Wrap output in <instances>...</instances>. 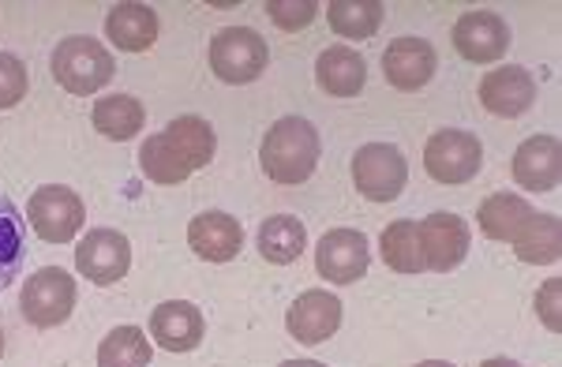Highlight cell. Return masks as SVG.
<instances>
[{"label": "cell", "instance_id": "cell-20", "mask_svg": "<svg viewBox=\"0 0 562 367\" xmlns=\"http://www.w3.org/2000/svg\"><path fill=\"white\" fill-rule=\"evenodd\" d=\"M532 214L537 210L529 207V199L510 195V192H498V195H487V199L480 203L476 218H480V232H484L487 240H503V244H510Z\"/></svg>", "mask_w": 562, "mask_h": 367}, {"label": "cell", "instance_id": "cell-13", "mask_svg": "<svg viewBox=\"0 0 562 367\" xmlns=\"http://www.w3.org/2000/svg\"><path fill=\"white\" fill-rule=\"evenodd\" d=\"M285 326L296 342L319 345L341 326V300L330 297L326 289H307L293 300V308H289V316H285Z\"/></svg>", "mask_w": 562, "mask_h": 367}, {"label": "cell", "instance_id": "cell-27", "mask_svg": "<svg viewBox=\"0 0 562 367\" xmlns=\"http://www.w3.org/2000/svg\"><path fill=\"white\" fill-rule=\"evenodd\" d=\"M98 367H150V337L139 326L109 330L98 345Z\"/></svg>", "mask_w": 562, "mask_h": 367}, {"label": "cell", "instance_id": "cell-23", "mask_svg": "<svg viewBox=\"0 0 562 367\" xmlns=\"http://www.w3.org/2000/svg\"><path fill=\"white\" fill-rule=\"evenodd\" d=\"M90 121H94V128L102 131L105 139H135L143 128V121H147V113H143L139 98L132 94H109V98H98L94 102V113H90Z\"/></svg>", "mask_w": 562, "mask_h": 367}, {"label": "cell", "instance_id": "cell-26", "mask_svg": "<svg viewBox=\"0 0 562 367\" xmlns=\"http://www.w3.org/2000/svg\"><path fill=\"white\" fill-rule=\"evenodd\" d=\"M379 248H383V263L390 271H397V274L428 271V266H424V252H420V229H416V221L409 218L386 226L383 237H379Z\"/></svg>", "mask_w": 562, "mask_h": 367}, {"label": "cell", "instance_id": "cell-29", "mask_svg": "<svg viewBox=\"0 0 562 367\" xmlns=\"http://www.w3.org/2000/svg\"><path fill=\"white\" fill-rule=\"evenodd\" d=\"M166 131H169V139L180 147V154L188 158V165L192 169L211 165L217 139H214V128L203 121V116H177V121L166 124Z\"/></svg>", "mask_w": 562, "mask_h": 367}, {"label": "cell", "instance_id": "cell-30", "mask_svg": "<svg viewBox=\"0 0 562 367\" xmlns=\"http://www.w3.org/2000/svg\"><path fill=\"white\" fill-rule=\"evenodd\" d=\"M26 87H31V79H26L23 60L15 53H0V110L20 105L26 98Z\"/></svg>", "mask_w": 562, "mask_h": 367}, {"label": "cell", "instance_id": "cell-5", "mask_svg": "<svg viewBox=\"0 0 562 367\" xmlns=\"http://www.w3.org/2000/svg\"><path fill=\"white\" fill-rule=\"evenodd\" d=\"M484 165V147L473 131L442 128L424 147V169L439 184H469Z\"/></svg>", "mask_w": 562, "mask_h": 367}, {"label": "cell", "instance_id": "cell-1", "mask_svg": "<svg viewBox=\"0 0 562 367\" xmlns=\"http://www.w3.org/2000/svg\"><path fill=\"white\" fill-rule=\"evenodd\" d=\"M319 131L304 116H281L262 136L259 161L274 184H304L319 165Z\"/></svg>", "mask_w": 562, "mask_h": 367}, {"label": "cell", "instance_id": "cell-36", "mask_svg": "<svg viewBox=\"0 0 562 367\" xmlns=\"http://www.w3.org/2000/svg\"><path fill=\"white\" fill-rule=\"evenodd\" d=\"M0 356H4V330H0Z\"/></svg>", "mask_w": 562, "mask_h": 367}, {"label": "cell", "instance_id": "cell-22", "mask_svg": "<svg viewBox=\"0 0 562 367\" xmlns=\"http://www.w3.org/2000/svg\"><path fill=\"white\" fill-rule=\"evenodd\" d=\"M304 248H307V229L293 214H274V218H267L259 226V252L267 263L289 266L301 259Z\"/></svg>", "mask_w": 562, "mask_h": 367}, {"label": "cell", "instance_id": "cell-16", "mask_svg": "<svg viewBox=\"0 0 562 367\" xmlns=\"http://www.w3.org/2000/svg\"><path fill=\"white\" fill-rule=\"evenodd\" d=\"M150 337L169 353H192L203 342V316L188 300H166L150 311Z\"/></svg>", "mask_w": 562, "mask_h": 367}, {"label": "cell", "instance_id": "cell-9", "mask_svg": "<svg viewBox=\"0 0 562 367\" xmlns=\"http://www.w3.org/2000/svg\"><path fill=\"white\" fill-rule=\"evenodd\" d=\"M76 266H79V274L90 277L94 285L121 282L132 266L128 237L116 229H90L76 248Z\"/></svg>", "mask_w": 562, "mask_h": 367}, {"label": "cell", "instance_id": "cell-28", "mask_svg": "<svg viewBox=\"0 0 562 367\" xmlns=\"http://www.w3.org/2000/svg\"><path fill=\"white\" fill-rule=\"evenodd\" d=\"M326 20L341 38H371L383 23V4L379 0H334L326 8Z\"/></svg>", "mask_w": 562, "mask_h": 367}, {"label": "cell", "instance_id": "cell-14", "mask_svg": "<svg viewBox=\"0 0 562 367\" xmlns=\"http://www.w3.org/2000/svg\"><path fill=\"white\" fill-rule=\"evenodd\" d=\"M383 76L397 91H420L435 76V49L428 38H394L383 53Z\"/></svg>", "mask_w": 562, "mask_h": 367}, {"label": "cell", "instance_id": "cell-25", "mask_svg": "<svg viewBox=\"0 0 562 367\" xmlns=\"http://www.w3.org/2000/svg\"><path fill=\"white\" fill-rule=\"evenodd\" d=\"M26 263V226L8 195H0V293L20 277Z\"/></svg>", "mask_w": 562, "mask_h": 367}, {"label": "cell", "instance_id": "cell-7", "mask_svg": "<svg viewBox=\"0 0 562 367\" xmlns=\"http://www.w3.org/2000/svg\"><path fill=\"white\" fill-rule=\"evenodd\" d=\"M87 221L83 199L65 184H45L31 195V226L45 244H68Z\"/></svg>", "mask_w": 562, "mask_h": 367}, {"label": "cell", "instance_id": "cell-34", "mask_svg": "<svg viewBox=\"0 0 562 367\" xmlns=\"http://www.w3.org/2000/svg\"><path fill=\"white\" fill-rule=\"evenodd\" d=\"M281 367H326V364H319V360H285Z\"/></svg>", "mask_w": 562, "mask_h": 367}, {"label": "cell", "instance_id": "cell-3", "mask_svg": "<svg viewBox=\"0 0 562 367\" xmlns=\"http://www.w3.org/2000/svg\"><path fill=\"white\" fill-rule=\"evenodd\" d=\"M267 42L251 26H225L217 38H211V71L229 87L256 83L262 68H267Z\"/></svg>", "mask_w": 562, "mask_h": 367}, {"label": "cell", "instance_id": "cell-21", "mask_svg": "<svg viewBox=\"0 0 562 367\" xmlns=\"http://www.w3.org/2000/svg\"><path fill=\"white\" fill-rule=\"evenodd\" d=\"M510 244H514V252H518L521 263H529V266L559 263V255H562L559 218H555V214H532V218L525 221V229L510 240Z\"/></svg>", "mask_w": 562, "mask_h": 367}, {"label": "cell", "instance_id": "cell-8", "mask_svg": "<svg viewBox=\"0 0 562 367\" xmlns=\"http://www.w3.org/2000/svg\"><path fill=\"white\" fill-rule=\"evenodd\" d=\"M420 229V252L424 266L435 274H450L454 266H461V259L469 255V226L465 218L450 210H435L431 218L416 221Z\"/></svg>", "mask_w": 562, "mask_h": 367}, {"label": "cell", "instance_id": "cell-24", "mask_svg": "<svg viewBox=\"0 0 562 367\" xmlns=\"http://www.w3.org/2000/svg\"><path fill=\"white\" fill-rule=\"evenodd\" d=\"M139 169H143V176L154 184H180L195 173V169L188 165V158L180 154L177 142L169 139V131H158V136H150L147 142H143Z\"/></svg>", "mask_w": 562, "mask_h": 367}, {"label": "cell", "instance_id": "cell-33", "mask_svg": "<svg viewBox=\"0 0 562 367\" xmlns=\"http://www.w3.org/2000/svg\"><path fill=\"white\" fill-rule=\"evenodd\" d=\"M480 367H521V364H514V360H506V356H495V360H484Z\"/></svg>", "mask_w": 562, "mask_h": 367}, {"label": "cell", "instance_id": "cell-35", "mask_svg": "<svg viewBox=\"0 0 562 367\" xmlns=\"http://www.w3.org/2000/svg\"><path fill=\"white\" fill-rule=\"evenodd\" d=\"M416 367H454V364H447V360H424V364H416Z\"/></svg>", "mask_w": 562, "mask_h": 367}, {"label": "cell", "instance_id": "cell-32", "mask_svg": "<svg viewBox=\"0 0 562 367\" xmlns=\"http://www.w3.org/2000/svg\"><path fill=\"white\" fill-rule=\"evenodd\" d=\"M537 311H540L543 326L559 330V282H555V277H551V282L543 285V293L537 297Z\"/></svg>", "mask_w": 562, "mask_h": 367}, {"label": "cell", "instance_id": "cell-6", "mask_svg": "<svg viewBox=\"0 0 562 367\" xmlns=\"http://www.w3.org/2000/svg\"><path fill=\"white\" fill-rule=\"evenodd\" d=\"M409 181V165H405L402 150L390 142H368L352 154V184L371 203H394Z\"/></svg>", "mask_w": 562, "mask_h": 367}, {"label": "cell", "instance_id": "cell-10", "mask_svg": "<svg viewBox=\"0 0 562 367\" xmlns=\"http://www.w3.org/2000/svg\"><path fill=\"white\" fill-rule=\"evenodd\" d=\"M368 240L357 229H330L315 248V266L326 282L334 285H352L368 274Z\"/></svg>", "mask_w": 562, "mask_h": 367}, {"label": "cell", "instance_id": "cell-18", "mask_svg": "<svg viewBox=\"0 0 562 367\" xmlns=\"http://www.w3.org/2000/svg\"><path fill=\"white\" fill-rule=\"evenodd\" d=\"M315 83L323 87L330 98H352L360 94V87L368 83V65L357 49L349 46H330L315 60Z\"/></svg>", "mask_w": 562, "mask_h": 367}, {"label": "cell", "instance_id": "cell-31", "mask_svg": "<svg viewBox=\"0 0 562 367\" xmlns=\"http://www.w3.org/2000/svg\"><path fill=\"white\" fill-rule=\"evenodd\" d=\"M315 12H319L315 0H270L267 4V15L281 26V31H301V26L315 20Z\"/></svg>", "mask_w": 562, "mask_h": 367}, {"label": "cell", "instance_id": "cell-12", "mask_svg": "<svg viewBox=\"0 0 562 367\" xmlns=\"http://www.w3.org/2000/svg\"><path fill=\"white\" fill-rule=\"evenodd\" d=\"M454 49L473 65H492L510 49V26L495 12H465L454 26Z\"/></svg>", "mask_w": 562, "mask_h": 367}, {"label": "cell", "instance_id": "cell-11", "mask_svg": "<svg viewBox=\"0 0 562 367\" xmlns=\"http://www.w3.org/2000/svg\"><path fill=\"white\" fill-rule=\"evenodd\" d=\"M532 102H537V79L529 76V68L506 65V68H492L480 79V105L487 113L514 121V116L529 113Z\"/></svg>", "mask_w": 562, "mask_h": 367}, {"label": "cell", "instance_id": "cell-4", "mask_svg": "<svg viewBox=\"0 0 562 367\" xmlns=\"http://www.w3.org/2000/svg\"><path fill=\"white\" fill-rule=\"evenodd\" d=\"M20 308L31 326H60V322H68L71 308H76V277L60 271V266H42V271H34L23 282Z\"/></svg>", "mask_w": 562, "mask_h": 367}, {"label": "cell", "instance_id": "cell-17", "mask_svg": "<svg viewBox=\"0 0 562 367\" xmlns=\"http://www.w3.org/2000/svg\"><path fill=\"white\" fill-rule=\"evenodd\" d=\"M562 173V147L555 136H532L525 139L514 154V181L529 192H551Z\"/></svg>", "mask_w": 562, "mask_h": 367}, {"label": "cell", "instance_id": "cell-2", "mask_svg": "<svg viewBox=\"0 0 562 367\" xmlns=\"http://www.w3.org/2000/svg\"><path fill=\"white\" fill-rule=\"evenodd\" d=\"M53 76L65 87L68 94H94L102 91L109 79L116 76V60L98 38H87V34H76V38H65L57 49H53Z\"/></svg>", "mask_w": 562, "mask_h": 367}, {"label": "cell", "instance_id": "cell-19", "mask_svg": "<svg viewBox=\"0 0 562 367\" xmlns=\"http://www.w3.org/2000/svg\"><path fill=\"white\" fill-rule=\"evenodd\" d=\"M105 38L124 53H147L158 42V15L147 4H116L105 15Z\"/></svg>", "mask_w": 562, "mask_h": 367}, {"label": "cell", "instance_id": "cell-15", "mask_svg": "<svg viewBox=\"0 0 562 367\" xmlns=\"http://www.w3.org/2000/svg\"><path fill=\"white\" fill-rule=\"evenodd\" d=\"M188 244H192V252L199 259H206V263H229V259H237L244 244V229L233 214L206 210V214H199V218H192V226H188Z\"/></svg>", "mask_w": 562, "mask_h": 367}]
</instances>
